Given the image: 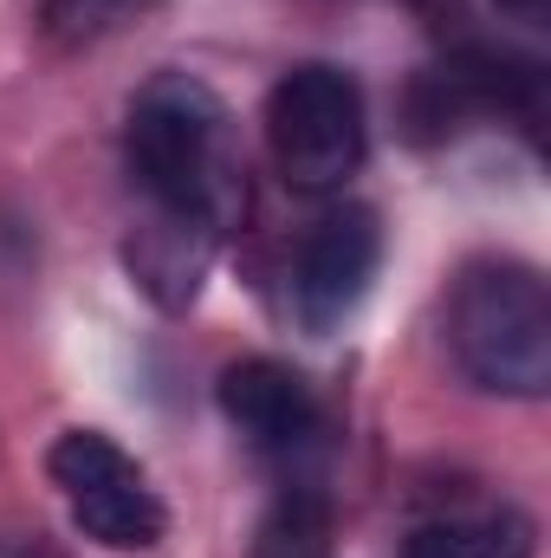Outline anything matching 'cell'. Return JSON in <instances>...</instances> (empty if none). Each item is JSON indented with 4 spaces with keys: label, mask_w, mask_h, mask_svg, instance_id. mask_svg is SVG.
I'll use <instances>...</instances> for the list:
<instances>
[{
    "label": "cell",
    "mask_w": 551,
    "mask_h": 558,
    "mask_svg": "<svg viewBox=\"0 0 551 558\" xmlns=\"http://www.w3.org/2000/svg\"><path fill=\"white\" fill-rule=\"evenodd\" d=\"M46 481L59 487L72 526L105 553H149L169 533V507L131 448L105 428H65L46 448Z\"/></svg>",
    "instance_id": "277c9868"
},
{
    "label": "cell",
    "mask_w": 551,
    "mask_h": 558,
    "mask_svg": "<svg viewBox=\"0 0 551 558\" xmlns=\"http://www.w3.org/2000/svg\"><path fill=\"white\" fill-rule=\"evenodd\" d=\"M149 0H46V39L78 52V46H98L105 33H118L124 20H137Z\"/></svg>",
    "instance_id": "ba28073f"
},
{
    "label": "cell",
    "mask_w": 551,
    "mask_h": 558,
    "mask_svg": "<svg viewBox=\"0 0 551 558\" xmlns=\"http://www.w3.org/2000/svg\"><path fill=\"white\" fill-rule=\"evenodd\" d=\"M448 357L487 397L539 403L551 384V292L526 260H474L448 292Z\"/></svg>",
    "instance_id": "7a4b0ae2"
},
{
    "label": "cell",
    "mask_w": 551,
    "mask_h": 558,
    "mask_svg": "<svg viewBox=\"0 0 551 558\" xmlns=\"http://www.w3.org/2000/svg\"><path fill=\"white\" fill-rule=\"evenodd\" d=\"M215 397H221V416L241 428V441H247L254 454H267L273 468H298V461L318 454V441H325V410H318L311 384H305L292 364L241 357V364L221 371Z\"/></svg>",
    "instance_id": "8992f818"
},
{
    "label": "cell",
    "mask_w": 551,
    "mask_h": 558,
    "mask_svg": "<svg viewBox=\"0 0 551 558\" xmlns=\"http://www.w3.org/2000/svg\"><path fill=\"white\" fill-rule=\"evenodd\" d=\"M383 267V228L364 202H338L318 221H305V234L285 254V312L298 318V331L331 338L370 292V279Z\"/></svg>",
    "instance_id": "5b68a950"
},
{
    "label": "cell",
    "mask_w": 551,
    "mask_h": 558,
    "mask_svg": "<svg viewBox=\"0 0 551 558\" xmlns=\"http://www.w3.org/2000/svg\"><path fill=\"white\" fill-rule=\"evenodd\" d=\"M124 169L143 195V228L131 234V274L162 305H195L215 247L247 208L241 131L221 92L195 72H156L124 118Z\"/></svg>",
    "instance_id": "6da1fadb"
},
{
    "label": "cell",
    "mask_w": 551,
    "mask_h": 558,
    "mask_svg": "<svg viewBox=\"0 0 551 558\" xmlns=\"http://www.w3.org/2000/svg\"><path fill=\"white\" fill-rule=\"evenodd\" d=\"M267 149L298 195H338L370 156V105L344 65H292L267 92Z\"/></svg>",
    "instance_id": "3957f363"
},
{
    "label": "cell",
    "mask_w": 551,
    "mask_h": 558,
    "mask_svg": "<svg viewBox=\"0 0 551 558\" xmlns=\"http://www.w3.org/2000/svg\"><path fill=\"white\" fill-rule=\"evenodd\" d=\"M403 558H539V526L513 500L461 507V513L421 520L403 539Z\"/></svg>",
    "instance_id": "52a82bcc"
},
{
    "label": "cell",
    "mask_w": 551,
    "mask_h": 558,
    "mask_svg": "<svg viewBox=\"0 0 551 558\" xmlns=\"http://www.w3.org/2000/svg\"><path fill=\"white\" fill-rule=\"evenodd\" d=\"M0 558H59V553L39 546V539H0Z\"/></svg>",
    "instance_id": "30bf717a"
},
{
    "label": "cell",
    "mask_w": 551,
    "mask_h": 558,
    "mask_svg": "<svg viewBox=\"0 0 551 558\" xmlns=\"http://www.w3.org/2000/svg\"><path fill=\"white\" fill-rule=\"evenodd\" d=\"M260 558H331L325 553V533H318V513H305V507L279 513V526H267Z\"/></svg>",
    "instance_id": "9c48e42d"
}]
</instances>
